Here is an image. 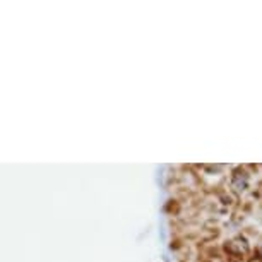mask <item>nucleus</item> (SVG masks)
Returning <instances> with one entry per match:
<instances>
[{
  "label": "nucleus",
  "mask_w": 262,
  "mask_h": 262,
  "mask_svg": "<svg viewBox=\"0 0 262 262\" xmlns=\"http://www.w3.org/2000/svg\"><path fill=\"white\" fill-rule=\"evenodd\" d=\"M223 250L233 260H242L250 254V244H248V240L244 235H235L233 238L224 242Z\"/></svg>",
  "instance_id": "1"
},
{
  "label": "nucleus",
  "mask_w": 262,
  "mask_h": 262,
  "mask_svg": "<svg viewBox=\"0 0 262 262\" xmlns=\"http://www.w3.org/2000/svg\"><path fill=\"white\" fill-rule=\"evenodd\" d=\"M230 188H232V192L235 194V192H247L248 188H250V180H248V175L244 172V168L242 166H235V172L232 173V178H230Z\"/></svg>",
  "instance_id": "2"
}]
</instances>
